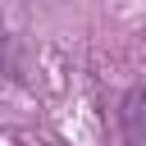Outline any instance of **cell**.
<instances>
[{
  "label": "cell",
  "mask_w": 146,
  "mask_h": 146,
  "mask_svg": "<svg viewBox=\"0 0 146 146\" xmlns=\"http://www.w3.org/2000/svg\"><path fill=\"white\" fill-rule=\"evenodd\" d=\"M114 123H119V141L123 146H146V87L141 82L119 96Z\"/></svg>",
  "instance_id": "1"
}]
</instances>
